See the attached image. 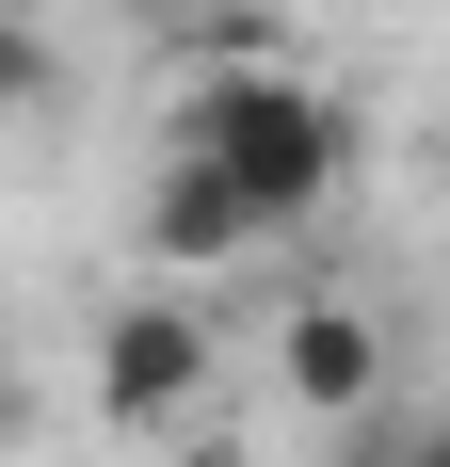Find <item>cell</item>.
I'll list each match as a JSON object with an SVG mask.
<instances>
[{
    "mask_svg": "<svg viewBox=\"0 0 450 467\" xmlns=\"http://www.w3.org/2000/svg\"><path fill=\"white\" fill-rule=\"evenodd\" d=\"M273 371H290V403H306L322 435H370V420H386V323H370L354 290H306V306L273 323Z\"/></svg>",
    "mask_w": 450,
    "mask_h": 467,
    "instance_id": "3957f363",
    "label": "cell"
},
{
    "mask_svg": "<svg viewBox=\"0 0 450 467\" xmlns=\"http://www.w3.org/2000/svg\"><path fill=\"white\" fill-rule=\"evenodd\" d=\"M210 371H225V338H210L193 290H129V306H97V420H113V435H178L193 403H210Z\"/></svg>",
    "mask_w": 450,
    "mask_h": 467,
    "instance_id": "7a4b0ae2",
    "label": "cell"
},
{
    "mask_svg": "<svg viewBox=\"0 0 450 467\" xmlns=\"http://www.w3.org/2000/svg\"><path fill=\"white\" fill-rule=\"evenodd\" d=\"M403 467H450V420H418V435H403Z\"/></svg>",
    "mask_w": 450,
    "mask_h": 467,
    "instance_id": "52a82bcc",
    "label": "cell"
},
{
    "mask_svg": "<svg viewBox=\"0 0 450 467\" xmlns=\"http://www.w3.org/2000/svg\"><path fill=\"white\" fill-rule=\"evenodd\" d=\"M178 161H193L258 242H290V226L338 210V178H354V113H338L322 81H290V65H210L193 113H178Z\"/></svg>",
    "mask_w": 450,
    "mask_h": 467,
    "instance_id": "6da1fadb",
    "label": "cell"
},
{
    "mask_svg": "<svg viewBox=\"0 0 450 467\" xmlns=\"http://www.w3.org/2000/svg\"><path fill=\"white\" fill-rule=\"evenodd\" d=\"M145 258H161V275H225V258H258V226H241L193 161H161V193H145Z\"/></svg>",
    "mask_w": 450,
    "mask_h": 467,
    "instance_id": "277c9868",
    "label": "cell"
},
{
    "mask_svg": "<svg viewBox=\"0 0 450 467\" xmlns=\"http://www.w3.org/2000/svg\"><path fill=\"white\" fill-rule=\"evenodd\" d=\"M129 16H193V0H129Z\"/></svg>",
    "mask_w": 450,
    "mask_h": 467,
    "instance_id": "ba28073f",
    "label": "cell"
},
{
    "mask_svg": "<svg viewBox=\"0 0 450 467\" xmlns=\"http://www.w3.org/2000/svg\"><path fill=\"white\" fill-rule=\"evenodd\" d=\"M33 451V371H16V355H0V467Z\"/></svg>",
    "mask_w": 450,
    "mask_h": 467,
    "instance_id": "8992f818",
    "label": "cell"
},
{
    "mask_svg": "<svg viewBox=\"0 0 450 467\" xmlns=\"http://www.w3.org/2000/svg\"><path fill=\"white\" fill-rule=\"evenodd\" d=\"M48 65H65V48H48L33 16H16V0H0V113H33V97H48Z\"/></svg>",
    "mask_w": 450,
    "mask_h": 467,
    "instance_id": "5b68a950",
    "label": "cell"
}]
</instances>
